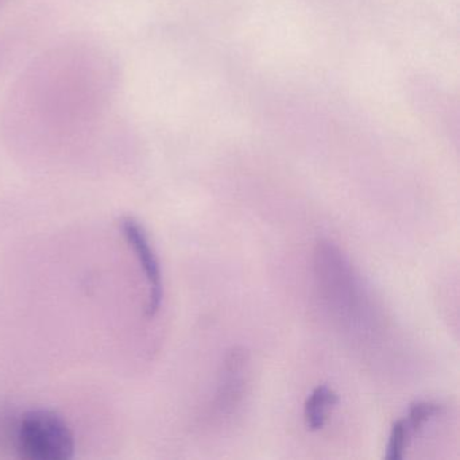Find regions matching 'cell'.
Returning <instances> with one entry per match:
<instances>
[{
  "label": "cell",
  "instance_id": "6da1fadb",
  "mask_svg": "<svg viewBox=\"0 0 460 460\" xmlns=\"http://www.w3.org/2000/svg\"><path fill=\"white\" fill-rule=\"evenodd\" d=\"M15 451L26 460H69L75 438L63 417L48 409H34L18 420Z\"/></svg>",
  "mask_w": 460,
  "mask_h": 460
},
{
  "label": "cell",
  "instance_id": "7a4b0ae2",
  "mask_svg": "<svg viewBox=\"0 0 460 460\" xmlns=\"http://www.w3.org/2000/svg\"><path fill=\"white\" fill-rule=\"evenodd\" d=\"M120 228L126 241L130 244L131 249L136 252L145 276L149 282L150 293L149 303L146 306V316L155 317L160 311L163 304V273H161L160 261L150 243L149 236L145 231L144 226L134 217H125L120 219Z\"/></svg>",
  "mask_w": 460,
  "mask_h": 460
},
{
  "label": "cell",
  "instance_id": "3957f363",
  "mask_svg": "<svg viewBox=\"0 0 460 460\" xmlns=\"http://www.w3.org/2000/svg\"><path fill=\"white\" fill-rule=\"evenodd\" d=\"M338 402V393L327 385H319L314 387L304 403V420H305L306 428L311 432H317L324 428L331 409L335 408Z\"/></svg>",
  "mask_w": 460,
  "mask_h": 460
},
{
  "label": "cell",
  "instance_id": "277c9868",
  "mask_svg": "<svg viewBox=\"0 0 460 460\" xmlns=\"http://www.w3.org/2000/svg\"><path fill=\"white\" fill-rule=\"evenodd\" d=\"M443 411L440 403L433 401H416L409 406L408 416H406L405 424L408 427L411 438L424 428L428 421L433 417L438 416Z\"/></svg>",
  "mask_w": 460,
  "mask_h": 460
},
{
  "label": "cell",
  "instance_id": "5b68a950",
  "mask_svg": "<svg viewBox=\"0 0 460 460\" xmlns=\"http://www.w3.org/2000/svg\"><path fill=\"white\" fill-rule=\"evenodd\" d=\"M409 440H411V433H409L408 427H406L405 420L400 419L393 422L385 457L387 460L403 459Z\"/></svg>",
  "mask_w": 460,
  "mask_h": 460
}]
</instances>
